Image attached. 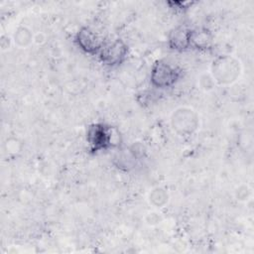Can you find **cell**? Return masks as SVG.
Returning a JSON list of instances; mask_svg holds the SVG:
<instances>
[{
    "label": "cell",
    "mask_w": 254,
    "mask_h": 254,
    "mask_svg": "<svg viewBox=\"0 0 254 254\" xmlns=\"http://www.w3.org/2000/svg\"><path fill=\"white\" fill-rule=\"evenodd\" d=\"M175 78V69L164 63H159L152 73V80L158 86H167L173 83Z\"/></svg>",
    "instance_id": "6da1fadb"
},
{
    "label": "cell",
    "mask_w": 254,
    "mask_h": 254,
    "mask_svg": "<svg viewBox=\"0 0 254 254\" xmlns=\"http://www.w3.org/2000/svg\"><path fill=\"white\" fill-rule=\"evenodd\" d=\"M125 54V47L120 42H115L108 46L102 53L103 61L108 64H114L120 61Z\"/></svg>",
    "instance_id": "7a4b0ae2"
},
{
    "label": "cell",
    "mask_w": 254,
    "mask_h": 254,
    "mask_svg": "<svg viewBox=\"0 0 254 254\" xmlns=\"http://www.w3.org/2000/svg\"><path fill=\"white\" fill-rule=\"evenodd\" d=\"M78 43L87 52L94 51L98 48V43L95 35L88 31V30H83L78 34Z\"/></svg>",
    "instance_id": "3957f363"
},
{
    "label": "cell",
    "mask_w": 254,
    "mask_h": 254,
    "mask_svg": "<svg viewBox=\"0 0 254 254\" xmlns=\"http://www.w3.org/2000/svg\"><path fill=\"white\" fill-rule=\"evenodd\" d=\"M190 39V35H188L185 31H177L172 41L176 48H186Z\"/></svg>",
    "instance_id": "277c9868"
}]
</instances>
